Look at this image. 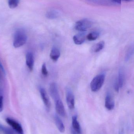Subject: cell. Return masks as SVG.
<instances>
[{
    "label": "cell",
    "mask_w": 134,
    "mask_h": 134,
    "mask_svg": "<svg viewBox=\"0 0 134 134\" xmlns=\"http://www.w3.org/2000/svg\"><path fill=\"white\" fill-rule=\"evenodd\" d=\"M27 40V36L23 30H18L15 32L13 45L15 48H20L25 44Z\"/></svg>",
    "instance_id": "obj_1"
},
{
    "label": "cell",
    "mask_w": 134,
    "mask_h": 134,
    "mask_svg": "<svg viewBox=\"0 0 134 134\" xmlns=\"http://www.w3.org/2000/svg\"><path fill=\"white\" fill-rule=\"evenodd\" d=\"M105 79L104 74L98 75L94 77L90 83L91 89L93 92H96L101 89L104 84Z\"/></svg>",
    "instance_id": "obj_2"
},
{
    "label": "cell",
    "mask_w": 134,
    "mask_h": 134,
    "mask_svg": "<svg viewBox=\"0 0 134 134\" xmlns=\"http://www.w3.org/2000/svg\"><path fill=\"white\" fill-rule=\"evenodd\" d=\"M93 23L88 19H83L77 21L75 24V29L78 31L84 32L92 27Z\"/></svg>",
    "instance_id": "obj_3"
},
{
    "label": "cell",
    "mask_w": 134,
    "mask_h": 134,
    "mask_svg": "<svg viewBox=\"0 0 134 134\" xmlns=\"http://www.w3.org/2000/svg\"><path fill=\"white\" fill-rule=\"evenodd\" d=\"M6 122L12 127L17 134H24L21 125L15 120L10 118H6Z\"/></svg>",
    "instance_id": "obj_4"
},
{
    "label": "cell",
    "mask_w": 134,
    "mask_h": 134,
    "mask_svg": "<svg viewBox=\"0 0 134 134\" xmlns=\"http://www.w3.org/2000/svg\"><path fill=\"white\" fill-rule=\"evenodd\" d=\"M39 91H40L41 97L45 106L46 110L48 111H49L51 109V102L47 92L45 89L42 87H40Z\"/></svg>",
    "instance_id": "obj_5"
},
{
    "label": "cell",
    "mask_w": 134,
    "mask_h": 134,
    "mask_svg": "<svg viewBox=\"0 0 134 134\" xmlns=\"http://www.w3.org/2000/svg\"><path fill=\"white\" fill-rule=\"evenodd\" d=\"M66 99L69 108L71 110L74 109L75 106V100L74 94L69 88L66 89Z\"/></svg>",
    "instance_id": "obj_6"
},
{
    "label": "cell",
    "mask_w": 134,
    "mask_h": 134,
    "mask_svg": "<svg viewBox=\"0 0 134 134\" xmlns=\"http://www.w3.org/2000/svg\"><path fill=\"white\" fill-rule=\"evenodd\" d=\"M49 92L50 95L55 102L60 99L58 87L55 83H52L49 86Z\"/></svg>",
    "instance_id": "obj_7"
},
{
    "label": "cell",
    "mask_w": 134,
    "mask_h": 134,
    "mask_svg": "<svg viewBox=\"0 0 134 134\" xmlns=\"http://www.w3.org/2000/svg\"><path fill=\"white\" fill-rule=\"evenodd\" d=\"M55 102V108L57 112L60 116L63 117L66 116V113L63 102L60 99L57 100Z\"/></svg>",
    "instance_id": "obj_8"
},
{
    "label": "cell",
    "mask_w": 134,
    "mask_h": 134,
    "mask_svg": "<svg viewBox=\"0 0 134 134\" xmlns=\"http://www.w3.org/2000/svg\"><path fill=\"white\" fill-rule=\"evenodd\" d=\"M105 108L109 111L112 110L115 108V101L110 94H107L105 97Z\"/></svg>",
    "instance_id": "obj_9"
},
{
    "label": "cell",
    "mask_w": 134,
    "mask_h": 134,
    "mask_svg": "<svg viewBox=\"0 0 134 134\" xmlns=\"http://www.w3.org/2000/svg\"><path fill=\"white\" fill-rule=\"evenodd\" d=\"M26 64L30 71L33 70L34 65V57L31 52H28L26 54Z\"/></svg>",
    "instance_id": "obj_10"
},
{
    "label": "cell",
    "mask_w": 134,
    "mask_h": 134,
    "mask_svg": "<svg viewBox=\"0 0 134 134\" xmlns=\"http://www.w3.org/2000/svg\"><path fill=\"white\" fill-rule=\"evenodd\" d=\"M72 129L77 134H81V128L76 115L73 116L72 118Z\"/></svg>",
    "instance_id": "obj_11"
},
{
    "label": "cell",
    "mask_w": 134,
    "mask_h": 134,
    "mask_svg": "<svg viewBox=\"0 0 134 134\" xmlns=\"http://www.w3.org/2000/svg\"><path fill=\"white\" fill-rule=\"evenodd\" d=\"M54 120L57 129L60 133H64L65 131V127L63 121L61 120L59 116L55 115L54 116Z\"/></svg>",
    "instance_id": "obj_12"
},
{
    "label": "cell",
    "mask_w": 134,
    "mask_h": 134,
    "mask_svg": "<svg viewBox=\"0 0 134 134\" xmlns=\"http://www.w3.org/2000/svg\"><path fill=\"white\" fill-rule=\"evenodd\" d=\"M60 55V51L56 47H54L52 48L50 52V57L52 60L54 62H56L59 59Z\"/></svg>",
    "instance_id": "obj_13"
},
{
    "label": "cell",
    "mask_w": 134,
    "mask_h": 134,
    "mask_svg": "<svg viewBox=\"0 0 134 134\" xmlns=\"http://www.w3.org/2000/svg\"><path fill=\"white\" fill-rule=\"evenodd\" d=\"M86 1L90 4L96 5H109L112 2H111V0H86Z\"/></svg>",
    "instance_id": "obj_14"
},
{
    "label": "cell",
    "mask_w": 134,
    "mask_h": 134,
    "mask_svg": "<svg viewBox=\"0 0 134 134\" xmlns=\"http://www.w3.org/2000/svg\"><path fill=\"white\" fill-rule=\"evenodd\" d=\"M86 35L84 34H80L75 35L73 37L74 43L77 45H81L85 42Z\"/></svg>",
    "instance_id": "obj_15"
},
{
    "label": "cell",
    "mask_w": 134,
    "mask_h": 134,
    "mask_svg": "<svg viewBox=\"0 0 134 134\" xmlns=\"http://www.w3.org/2000/svg\"><path fill=\"white\" fill-rule=\"evenodd\" d=\"M60 15V13L56 9H50L47 12L46 17L50 19H54L58 18Z\"/></svg>",
    "instance_id": "obj_16"
},
{
    "label": "cell",
    "mask_w": 134,
    "mask_h": 134,
    "mask_svg": "<svg viewBox=\"0 0 134 134\" xmlns=\"http://www.w3.org/2000/svg\"><path fill=\"white\" fill-rule=\"evenodd\" d=\"M117 79L119 88H122L123 86L124 80V72L122 68H120L119 70Z\"/></svg>",
    "instance_id": "obj_17"
},
{
    "label": "cell",
    "mask_w": 134,
    "mask_h": 134,
    "mask_svg": "<svg viewBox=\"0 0 134 134\" xmlns=\"http://www.w3.org/2000/svg\"><path fill=\"white\" fill-rule=\"evenodd\" d=\"M104 42L103 41L100 42L92 47L91 49V52L92 53L98 52L104 48Z\"/></svg>",
    "instance_id": "obj_18"
},
{
    "label": "cell",
    "mask_w": 134,
    "mask_h": 134,
    "mask_svg": "<svg viewBox=\"0 0 134 134\" xmlns=\"http://www.w3.org/2000/svg\"><path fill=\"white\" fill-rule=\"evenodd\" d=\"M134 54V44L131 45L130 48H128L126 56H125V60L126 61H128L132 57Z\"/></svg>",
    "instance_id": "obj_19"
},
{
    "label": "cell",
    "mask_w": 134,
    "mask_h": 134,
    "mask_svg": "<svg viewBox=\"0 0 134 134\" xmlns=\"http://www.w3.org/2000/svg\"><path fill=\"white\" fill-rule=\"evenodd\" d=\"M100 33L97 31H93L89 34L87 36V38L89 41H94L99 37Z\"/></svg>",
    "instance_id": "obj_20"
},
{
    "label": "cell",
    "mask_w": 134,
    "mask_h": 134,
    "mask_svg": "<svg viewBox=\"0 0 134 134\" xmlns=\"http://www.w3.org/2000/svg\"><path fill=\"white\" fill-rule=\"evenodd\" d=\"M20 0H8V4L10 8H16L19 3Z\"/></svg>",
    "instance_id": "obj_21"
},
{
    "label": "cell",
    "mask_w": 134,
    "mask_h": 134,
    "mask_svg": "<svg viewBox=\"0 0 134 134\" xmlns=\"http://www.w3.org/2000/svg\"><path fill=\"white\" fill-rule=\"evenodd\" d=\"M41 72L42 75L44 76H48V72L47 70V67H46V64L45 63L43 64H42L41 68Z\"/></svg>",
    "instance_id": "obj_22"
},
{
    "label": "cell",
    "mask_w": 134,
    "mask_h": 134,
    "mask_svg": "<svg viewBox=\"0 0 134 134\" xmlns=\"http://www.w3.org/2000/svg\"><path fill=\"white\" fill-rule=\"evenodd\" d=\"M1 129L3 131L4 134H14L12 131L7 127L1 126Z\"/></svg>",
    "instance_id": "obj_23"
},
{
    "label": "cell",
    "mask_w": 134,
    "mask_h": 134,
    "mask_svg": "<svg viewBox=\"0 0 134 134\" xmlns=\"http://www.w3.org/2000/svg\"><path fill=\"white\" fill-rule=\"evenodd\" d=\"M114 88H115V90L117 92H119L120 88L119 87V83H118L117 79H116L115 83H114Z\"/></svg>",
    "instance_id": "obj_24"
},
{
    "label": "cell",
    "mask_w": 134,
    "mask_h": 134,
    "mask_svg": "<svg viewBox=\"0 0 134 134\" xmlns=\"http://www.w3.org/2000/svg\"><path fill=\"white\" fill-rule=\"evenodd\" d=\"M3 97L0 96V112L2 111L3 109Z\"/></svg>",
    "instance_id": "obj_25"
},
{
    "label": "cell",
    "mask_w": 134,
    "mask_h": 134,
    "mask_svg": "<svg viewBox=\"0 0 134 134\" xmlns=\"http://www.w3.org/2000/svg\"><path fill=\"white\" fill-rule=\"evenodd\" d=\"M5 71L4 70V68L2 66V65L0 62V76L2 74H4Z\"/></svg>",
    "instance_id": "obj_26"
},
{
    "label": "cell",
    "mask_w": 134,
    "mask_h": 134,
    "mask_svg": "<svg viewBox=\"0 0 134 134\" xmlns=\"http://www.w3.org/2000/svg\"><path fill=\"white\" fill-rule=\"evenodd\" d=\"M122 0H111L113 3H116L117 4H120L121 3Z\"/></svg>",
    "instance_id": "obj_27"
},
{
    "label": "cell",
    "mask_w": 134,
    "mask_h": 134,
    "mask_svg": "<svg viewBox=\"0 0 134 134\" xmlns=\"http://www.w3.org/2000/svg\"><path fill=\"white\" fill-rule=\"evenodd\" d=\"M119 134H124V130L123 128H121L119 131Z\"/></svg>",
    "instance_id": "obj_28"
},
{
    "label": "cell",
    "mask_w": 134,
    "mask_h": 134,
    "mask_svg": "<svg viewBox=\"0 0 134 134\" xmlns=\"http://www.w3.org/2000/svg\"><path fill=\"white\" fill-rule=\"evenodd\" d=\"M123 1H124L129 2L131 1H132V0H122Z\"/></svg>",
    "instance_id": "obj_29"
}]
</instances>
